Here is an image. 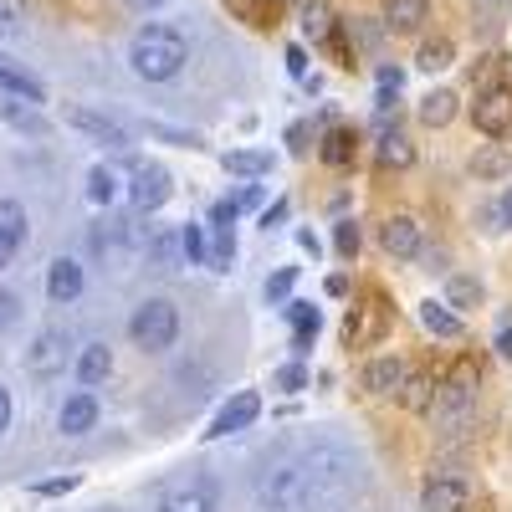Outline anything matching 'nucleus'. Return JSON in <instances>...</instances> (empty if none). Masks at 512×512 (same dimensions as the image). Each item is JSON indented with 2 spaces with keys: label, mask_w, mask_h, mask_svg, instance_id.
<instances>
[{
  "label": "nucleus",
  "mask_w": 512,
  "mask_h": 512,
  "mask_svg": "<svg viewBox=\"0 0 512 512\" xmlns=\"http://www.w3.org/2000/svg\"><path fill=\"white\" fill-rule=\"evenodd\" d=\"M349 487H354V456L338 451V446H313L303 456L272 466V472L256 482V492H262L272 507H282V512L323 507L333 497H344Z\"/></svg>",
  "instance_id": "f257e3e1"
},
{
  "label": "nucleus",
  "mask_w": 512,
  "mask_h": 512,
  "mask_svg": "<svg viewBox=\"0 0 512 512\" xmlns=\"http://www.w3.org/2000/svg\"><path fill=\"white\" fill-rule=\"evenodd\" d=\"M190 62V41L175 31V26H139L134 41H128V67H134L144 82H169V77H180Z\"/></svg>",
  "instance_id": "f03ea898"
},
{
  "label": "nucleus",
  "mask_w": 512,
  "mask_h": 512,
  "mask_svg": "<svg viewBox=\"0 0 512 512\" xmlns=\"http://www.w3.org/2000/svg\"><path fill=\"white\" fill-rule=\"evenodd\" d=\"M128 338H134L144 354H164L180 338V308L169 303V297H149V303H139L134 318H128Z\"/></svg>",
  "instance_id": "7ed1b4c3"
},
{
  "label": "nucleus",
  "mask_w": 512,
  "mask_h": 512,
  "mask_svg": "<svg viewBox=\"0 0 512 512\" xmlns=\"http://www.w3.org/2000/svg\"><path fill=\"white\" fill-rule=\"evenodd\" d=\"M472 405H477V369L472 364H456L441 384H436V415L446 420V425H461L466 415H472Z\"/></svg>",
  "instance_id": "20e7f679"
},
{
  "label": "nucleus",
  "mask_w": 512,
  "mask_h": 512,
  "mask_svg": "<svg viewBox=\"0 0 512 512\" xmlns=\"http://www.w3.org/2000/svg\"><path fill=\"white\" fill-rule=\"evenodd\" d=\"M472 123L482 128L487 139H507V134H512V82H492V88L477 93Z\"/></svg>",
  "instance_id": "39448f33"
},
{
  "label": "nucleus",
  "mask_w": 512,
  "mask_h": 512,
  "mask_svg": "<svg viewBox=\"0 0 512 512\" xmlns=\"http://www.w3.org/2000/svg\"><path fill=\"white\" fill-rule=\"evenodd\" d=\"M384 323H390V308H384V297H379V292H369L364 303L349 313V323H344L349 349H364V344H374V338L384 333Z\"/></svg>",
  "instance_id": "423d86ee"
},
{
  "label": "nucleus",
  "mask_w": 512,
  "mask_h": 512,
  "mask_svg": "<svg viewBox=\"0 0 512 512\" xmlns=\"http://www.w3.org/2000/svg\"><path fill=\"white\" fill-rule=\"evenodd\" d=\"M128 195H134V210H159L169 195H175V185H169V169L164 164H134V185H128Z\"/></svg>",
  "instance_id": "0eeeda50"
},
{
  "label": "nucleus",
  "mask_w": 512,
  "mask_h": 512,
  "mask_svg": "<svg viewBox=\"0 0 512 512\" xmlns=\"http://www.w3.org/2000/svg\"><path fill=\"white\" fill-rule=\"evenodd\" d=\"M256 415H262V395H256V390H236V400L216 415V420H210V441H221V436H236V431H246V425L256 420Z\"/></svg>",
  "instance_id": "6e6552de"
},
{
  "label": "nucleus",
  "mask_w": 512,
  "mask_h": 512,
  "mask_svg": "<svg viewBox=\"0 0 512 512\" xmlns=\"http://www.w3.org/2000/svg\"><path fill=\"white\" fill-rule=\"evenodd\" d=\"M67 123L77 128V134H88V139H98L103 149H113V154H123L128 149V134L113 123V118H103V113H93V108H67Z\"/></svg>",
  "instance_id": "1a4fd4ad"
},
{
  "label": "nucleus",
  "mask_w": 512,
  "mask_h": 512,
  "mask_svg": "<svg viewBox=\"0 0 512 512\" xmlns=\"http://www.w3.org/2000/svg\"><path fill=\"white\" fill-rule=\"evenodd\" d=\"M379 246L390 256H400V262H415V256H420V226L410 216H390L379 226Z\"/></svg>",
  "instance_id": "9d476101"
},
{
  "label": "nucleus",
  "mask_w": 512,
  "mask_h": 512,
  "mask_svg": "<svg viewBox=\"0 0 512 512\" xmlns=\"http://www.w3.org/2000/svg\"><path fill=\"white\" fill-rule=\"evenodd\" d=\"M26 369L41 374V379L67 369V333H41L36 344H31V354H26Z\"/></svg>",
  "instance_id": "9b49d317"
},
{
  "label": "nucleus",
  "mask_w": 512,
  "mask_h": 512,
  "mask_svg": "<svg viewBox=\"0 0 512 512\" xmlns=\"http://www.w3.org/2000/svg\"><path fill=\"white\" fill-rule=\"evenodd\" d=\"M0 93H11V98H21V103H47V88L26 72V67H16L11 57H0Z\"/></svg>",
  "instance_id": "f8f14e48"
},
{
  "label": "nucleus",
  "mask_w": 512,
  "mask_h": 512,
  "mask_svg": "<svg viewBox=\"0 0 512 512\" xmlns=\"http://www.w3.org/2000/svg\"><path fill=\"white\" fill-rule=\"evenodd\" d=\"M420 507L425 512H461L466 507V482L461 477H431V482H425Z\"/></svg>",
  "instance_id": "ddd939ff"
},
{
  "label": "nucleus",
  "mask_w": 512,
  "mask_h": 512,
  "mask_svg": "<svg viewBox=\"0 0 512 512\" xmlns=\"http://www.w3.org/2000/svg\"><path fill=\"white\" fill-rule=\"evenodd\" d=\"M62 431L67 436H88L93 425H98V400H93V390H77V395H67V405H62Z\"/></svg>",
  "instance_id": "4468645a"
},
{
  "label": "nucleus",
  "mask_w": 512,
  "mask_h": 512,
  "mask_svg": "<svg viewBox=\"0 0 512 512\" xmlns=\"http://www.w3.org/2000/svg\"><path fill=\"white\" fill-rule=\"evenodd\" d=\"M82 292V267L72 262V256H57V262L47 267V297L52 303H77Z\"/></svg>",
  "instance_id": "2eb2a0df"
},
{
  "label": "nucleus",
  "mask_w": 512,
  "mask_h": 512,
  "mask_svg": "<svg viewBox=\"0 0 512 512\" xmlns=\"http://www.w3.org/2000/svg\"><path fill=\"white\" fill-rule=\"evenodd\" d=\"M364 384H369V395L390 400V395H400V390H405V364L384 354V359H374V364L364 369Z\"/></svg>",
  "instance_id": "dca6fc26"
},
{
  "label": "nucleus",
  "mask_w": 512,
  "mask_h": 512,
  "mask_svg": "<svg viewBox=\"0 0 512 512\" xmlns=\"http://www.w3.org/2000/svg\"><path fill=\"white\" fill-rule=\"evenodd\" d=\"M425 16H431V6H425V0H384V31H395V36L420 31Z\"/></svg>",
  "instance_id": "f3484780"
},
{
  "label": "nucleus",
  "mask_w": 512,
  "mask_h": 512,
  "mask_svg": "<svg viewBox=\"0 0 512 512\" xmlns=\"http://www.w3.org/2000/svg\"><path fill=\"white\" fill-rule=\"evenodd\" d=\"M374 154H379V164H384V169H410V164H415V144L400 134V128H379Z\"/></svg>",
  "instance_id": "a211bd4d"
},
{
  "label": "nucleus",
  "mask_w": 512,
  "mask_h": 512,
  "mask_svg": "<svg viewBox=\"0 0 512 512\" xmlns=\"http://www.w3.org/2000/svg\"><path fill=\"white\" fill-rule=\"evenodd\" d=\"M287 318H292V349H297V354H308V349H313V338H318V328H323L318 308H313V303H287Z\"/></svg>",
  "instance_id": "6ab92c4d"
},
{
  "label": "nucleus",
  "mask_w": 512,
  "mask_h": 512,
  "mask_svg": "<svg viewBox=\"0 0 512 512\" xmlns=\"http://www.w3.org/2000/svg\"><path fill=\"white\" fill-rule=\"evenodd\" d=\"M108 369H113L108 344H88V349L77 354V379H82V390H93V384H103V379H108Z\"/></svg>",
  "instance_id": "aec40b11"
},
{
  "label": "nucleus",
  "mask_w": 512,
  "mask_h": 512,
  "mask_svg": "<svg viewBox=\"0 0 512 512\" xmlns=\"http://www.w3.org/2000/svg\"><path fill=\"white\" fill-rule=\"evenodd\" d=\"M436 374H405V390H400V400H405V410H415V415H425L436 405Z\"/></svg>",
  "instance_id": "412c9836"
},
{
  "label": "nucleus",
  "mask_w": 512,
  "mask_h": 512,
  "mask_svg": "<svg viewBox=\"0 0 512 512\" xmlns=\"http://www.w3.org/2000/svg\"><path fill=\"white\" fill-rule=\"evenodd\" d=\"M420 323L431 328L436 338H461V318H456V308H451V303H436V297H431V303H420Z\"/></svg>",
  "instance_id": "4be33fe9"
},
{
  "label": "nucleus",
  "mask_w": 512,
  "mask_h": 512,
  "mask_svg": "<svg viewBox=\"0 0 512 512\" xmlns=\"http://www.w3.org/2000/svg\"><path fill=\"white\" fill-rule=\"evenodd\" d=\"M0 118H6L11 128H21V134H41V123L36 118V103H21V98H11V93H0Z\"/></svg>",
  "instance_id": "5701e85b"
},
{
  "label": "nucleus",
  "mask_w": 512,
  "mask_h": 512,
  "mask_svg": "<svg viewBox=\"0 0 512 512\" xmlns=\"http://www.w3.org/2000/svg\"><path fill=\"white\" fill-rule=\"evenodd\" d=\"M354 144H359V139H354V128H328L318 154H323L333 169H344V164H354Z\"/></svg>",
  "instance_id": "b1692460"
},
{
  "label": "nucleus",
  "mask_w": 512,
  "mask_h": 512,
  "mask_svg": "<svg viewBox=\"0 0 512 512\" xmlns=\"http://www.w3.org/2000/svg\"><path fill=\"white\" fill-rule=\"evenodd\" d=\"M221 164L231 169V175H246V180H256V175H267V169H272V154H267V149H231Z\"/></svg>",
  "instance_id": "393cba45"
},
{
  "label": "nucleus",
  "mask_w": 512,
  "mask_h": 512,
  "mask_svg": "<svg viewBox=\"0 0 512 512\" xmlns=\"http://www.w3.org/2000/svg\"><path fill=\"white\" fill-rule=\"evenodd\" d=\"M507 169H512V154H507L502 144H487V149L472 154V175H477V180H502Z\"/></svg>",
  "instance_id": "a878e982"
},
{
  "label": "nucleus",
  "mask_w": 512,
  "mask_h": 512,
  "mask_svg": "<svg viewBox=\"0 0 512 512\" xmlns=\"http://www.w3.org/2000/svg\"><path fill=\"white\" fill-rule=\"evenodd\" d=\"M456 118V93L436 88V93H425L420 98V123H431V128H446Z\"/></svg>",
  "instance_id": "bb28decb"
},
{
  "label": "nucleus",
  "mask_w": 512,
  "mask_h": 512,
  "mask_svg": "<svg viewBox=\"0 0 512 512\" xmlns=\"http://www.w3.org/2000/svg\"><path fill=\"white\" fill-rule=\"evenodd\" d=\"M446 303H451L456 313H472V308H482V282H477V277H461V272H456V277L446 282Z\"/></svg>",
  "instance_id": "cd10ccee"
},
{
  "label": "nucleus",
  "mask_w": 512,
  "mask_h": 512,
  "mask_svg": "<svg viewBox=\"0 0 512 512\" xmlns=\"http://www.w3.org/2000/svg\"><path fill=\"white\" fill-rule=\"evenodd\" d=\"M26 205L21 200H0V236H6L11 246H26Z\"/></svg>",
  "instance_id": "c85d7f7f"
},
{
  "label": "nucleus",
  "mask_w": 512,
  "mask_h": 512,
  "mask_svg": "<svg viewBox=\"0 0 512 512\" xmlns=\"http://www.w3.org/2000/svg\"><path fill=\"white\" fill-rule=\"evenodd\" d=\"M303 31L313 41H328L333 36V11H328V0H308L303 6Z\"/></svg>",
  "instance_id": "c756f323"
},
{
  "label": "nucleus",
  "mask_w": 512,
  "mask_h": 512,
  "mask_svg": "<svg viewBox=\"0 0 512 512\" xmlns=\"http://www.w3.org/2000/svg\"><path fill=\"white\" fill-rule=\"evenodd\" d=\"M451 62H456V47L446 36H436V41H425V47H420V72H446Z\"/></svg>",
  "instance_id": "7c9ffc66"
},
{
  "label": "nucleus",
  "mask_w": 512,
  "mask_h": 512,
  "mask_svg": "<svg viewBox=\"0 0 512 512\" xmlns=\"http://www.w3.org/2000/svg\"><path fill=\"white\" fill-rule=\"evenodd\" d=\"M507 6H512V0H472V16H477V26L487 36H497L502 21H507Z\"/></svg>",
  "instance_id": "2f4dec72"
},
{
  "label": "nucleus",
  "mask_w": 512,
  "mask_h": 512,
  "mask_svg": "<svg viewBox=\"0 0 512 512\" xmlns=\"http://www.w3.org/2000/svg\"><path fill=\"white\" fill-rule=\"evenodd\" d=\"M113 195H118V175H113L108 164H98L93 175H88V200L93 205H113Z\"/></svg>",
  "instance_id": "473e14b6"
},
{
  "label": "nucleus",
  "mask_w": 512,
  "mask_h": 512,
  "mask_svg": "<svg viewBox=\"0 0 512 512\" xmlns=\"http://www.w3.org/2000/svg\"><path fill=\"white\" fill-rule=\"evenodd\" d=\"M26 31V6L21 0H0V41H16Z\"/></svg>",
  "instance_id": "72a5a7b5"
},
{
  "label": "nucleus",
  "mask_w": 512,
  "mask_h": 512,
  "mask_svg": "<svg viewBox=\"0 0 512 512\" xmlns=\"http://www.w3.org/2000/svg\"><path fill=\"white\" fill-rule=\"evenodd\" d=\"M231 256H236V241H231V226L221 231L216 226V246L205 251V267H216V272H231Z\"/></svg>",
  "instance_id": "f704fd0d"
},
{
  "label": "nucleus",
  "mask_w": 512,
  "mask_h": 512,
  "mask_svg": "<svg viewBox=\"0 0 512 512\" xmlns=\"http://www.w3.org/2000/svg\"><path fill=\"white\" fill-rule=\"evenodd\" d=\"M231 11H241L251 26H272L277 21V0H231Z\"/></svg>",
  "instance_id": "c9c22d12"
},
{
  "label": "nucleus",
  "mask_w": 512,
  "mask_h": 512,
  "mask_svg": "<svg viewBox=\"0 0 512 512\" xmlns=\"http://www.w3.org/2000/svg\"><path fill=\"white\" fill-rule=\"evenodd\" d=\"M159 512H210V497L205 492H169L159 502Z\"/></svg>",
  "instance_id": "e433bc0d"
},
{
  "label": "nucleus",
  "mask_w": 512,
  "mask_h": 512,
  "mask_svg": "<svg viewBox=\"0 0 512 512\" xmlns=\"http://www.w3.org/2000/svg\"><path fill=\"white\" fill-rule=\"evenodd\" d=\"M149 256H154V262L159 267H175V256H180V236H154V246H149Z\"/></svg>",
  "instance_id": "4c0bfd02"
},
{
  "label": "nucleus",
  "mask_w": 512,
  "mask_h": 512,
  "mask_svg": "<svg viewBox=\"0 0 512 512\" xmlns=\"http://www.w3.org/2000/svg\"><path fill=\"white\" fill-rule=\"evenodd\" d=\"M180 251L190 256V262H205V251H210V246H205V231H200V226H185V231H180Z\"/></svg>",
  "instance_id": "58836bf2"
},
{
  "label": "nucleus",
  "mask_w": 512,
  "mask_h": 512,
  "mask_svg": "<svg viewBox=\"0 0 512 512\" xmlns=\"http://www.w3.org/2000/svg\"><path fill=\"white\" fill-rule=\"evenodd\" d=\"M333 246H338V256H359V226L344 221V226L333 231Z\"/></svg>",
  "instance_id": "ea45409f"
},
{
  "label": "nucleus",
  "mask_w": 512,
  "mask_h": 512,
  "mask_svg": "<svg viewBox=\"0 0 512 512\" xmlns=\"http://www.w3.org/2000/svg\"><path fill=\"white\" fill-rule=\"evenodd\" d=\"M277 384H282V390H308V369L303 364H287V369H277Z\"/></svg>",
  "instance_id": "a19ab883"
},
{
  "label": "nucleus",
  "mask_w": 512,
  "mask_h": 512,
  "mask_svg": "<svg viewBox=\"0 0 512 512\" xmlns=\"http://www.w3.org/2000/svg\"><path fill=\"white\" fill-rule=\"evenodd\" d=\"M292 277H297V272H292V267H282V272L267 282V297H272V303H282V297L292 292Z\"/></svg>",
  "instance_id": "79ce46f5"
},
{
  "label": "nucleus",
  "mask_w": 512,
  "mask_h": 512,
  "mask_svg": "<svg viewBox=\"0 0 512 512\" xmlns=\"http://www.w3.org/2000/svg\"><path fill=\"white\" fill-rule=\"evenodd\" d=\"M231 221H236V200H216V205H210V226L226 231Z\"/></svg>",
  "instance_id": "37998d69"
},
{
  "label": "nucleus",
  "mask_w": 512,
  "mask_h": 512,
  "mask_svg": "<svg viewBox=\"0 0 512 512\" xmlns=\"http://www.w3.org/2000/svg\"><path fill=\"white\" fill-rule=\"evenodd\" d=\"M492 349H497L502 359H512V318H507V323L497 328V338H492Z\"/></svg>",
  "instance_id": "c03bdc74"
},
{
  "label": "nucleus",
  "mask_w": 512,
  "mask_h": 512,
  "mask_svg": "<svg viewBox=\"0 0 512 512\" xmlns=\"http://www.w3.org/2000/svg\"><path fill=\"white\" fill-rule=\"evenodd\" d=\"M282 221H287V200H277V205H267V210H262V226H267V231H272V226H282Z\"/></svg>",
  "instance_id": "a18cd8bd"
},
{
  "label": "nucleus",
  "mask_w": 512,
  "mask_h": 512,
  "mask_svg": "<svg viewBox=\"0 0 512 512\" xmlns=\"http://www.w3.org/2000/svg\"><path fill=\"white\" fill-rule=\"evenodd\" d=\"M256 205H262V190H256V185H241V195H236V210H256Z\"/></svg>",
  "instance_id": "49530a36"
},
{
  "label": "nucleus",
  "mask_w": 512,
  "mask_h": 512,
  "mask_svg": "<svg viewBox=\"0 0 512 512\" xmlns=\"http://www.w3.org/2000/svg\"><path fill=\"white\" fill-rule=\"evenodd\" d=\"M6 431H11V390L0 384V436H6Z\"/></svg>",
  "instance_id": "de8ad7c7"
},
{
  "label": "nucleus",
  "mask_w": 512,
  "mask_h": 512,
  "mask_svg": "<svg viewBox=\"0 0 512 512\" xmlns=\"http://www.w3.org/2000/svg\"><path fill=\"white\" fill-rule=\"evenodd\" d=\"M72 487H77V477H62V482H41L36 492H41V497H57V492H72Z\"/></svg>",
  "instance_id": "09e8293b"
},
{
  "label": "nucleus",
  "mask_w": 512,
  "mask_h": 512,
  "mask_svg": "<svg viewBox=\"0 0 512 512\" xmlns=\"http://www.w3.org/2000/svg\"><path fill=\"white\" fill-rule=\"evenodd\" d=\"M287 139H292V154H303V149H308V123H292Z\"/></svg>",
  "instance_id": "8fccbe9b"
},
{
  "label": "nucleus",
  "mask_w": 512,
  "mask_h": 512,
  "mask_svg": "<svg viewBox=\"0 0 512 512\" xmlns=\"http://www.w3.org/2000/svg\"><path fill=\"white\" fill-rule=\"evenodd\" d=\"M379 88H395L400 93V67H379Z\"/></svg>",
  "instance_id": "3c124183"
},
{
  "label": "nucleus",
  "mask_w": 512,
  "mask_h": 512,
  "mask_svg": "<svg viewBox=\"0 0 512 512\" xmlns=\"http://www.w3.org/2000/svg\"><path fill=\"white\" fill-rule=\"evenodd\" d=\"M16 251H21V246H11V241H6V236H0V272H6V267H11V262H16Z\"/></svg>",
  "instance_id": "603ef678"
},
{
  "label": "nucleus",
  "mask_w": 512,
  "mask_h": 512,
  "mask_svg": "<svg viewBox=\"0 0 512 512\" xmlns=\"http://www.w3.org/2000/svg\"><path fill=\"white\" fill-rule=\"evenodd\" d=\"M0 323H16V297L0 292Z\"/></svg>",
  "instance_id": "864d4df0"
},
{
  "label": "nucleus",
  "mask_w": 512,
  "mask_h": 512,
  "mask_svg": "<svg viewBox=\"0 0 512 512\" xmlns=\"http://www.w3.org/2000/svg\"><path fill=\"white\" fill-rule=\"evenodd\" d=\"M297 246H303V251H313V256H318V236H313V231H297Z\"/></svg>",
  "instance_id": "5fc2aeb1"
},
{
  "label": "nucleus",
  "mask_w": 512,
  "mask_h": 512,
  "mask_svg": "<svg viewBox=\"0 0 512 512\" xmlns=\"http://www.w3.org/2000/svg\"><path fill=\"white\" fill-rule=\"evenodd\" d=\"M502 221H507V231H512V185L502 190Z\"/></svg>",
  "instance_id": "6e6d98bb"
},
{
  "label": "nucleus",
  "mask_w": 512,
  "mask_h": 512,
  "mask_svg": "<svg viewBox=\"0 0 512 512\" xmlns=\"http://www.w3.org/2000/svg\"><path fill=\"white\" fill-rule=\"evenodd\" d=\"M128 6H139V11H159L164 0H128Z\"/></svg>",
  "instance_id": "4d7b16f0"
}]
</instances>
